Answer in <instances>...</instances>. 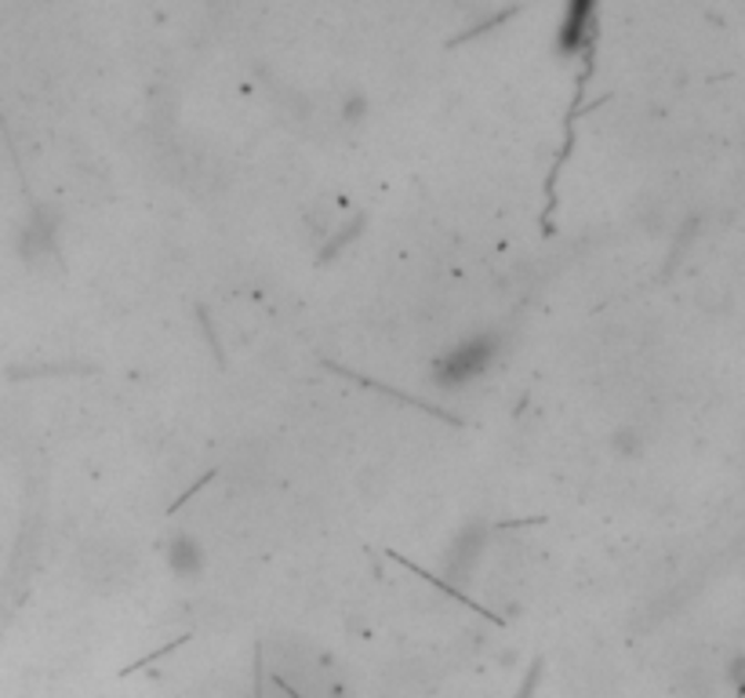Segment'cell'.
Instances as JSON below:
<instances>
[{"instance_id":"1","label":"cell","mask_w":745,"mask_h":698,"mask_svg":"<svg viewBox=\"0 0 745 698\" xmlns=\"http://www.w3.org/2000/svg\"><path fill=\"white\" fill-rule=\"evenodd\" d=\"M499 357V338L494 335H477L462 342V346L448 350L443 357L433 364V382L443 390H459L469 386L473 378H480L488 367Z\"/></svg>"},{"instance_id":"2","label":"cell","mask_w":745,"mask_h":698,"mask_svg":"<svg viewBox=\"0 0 745 698\" xmlns=\"http://www.w3.org/2000/svg\"><path fill=\"white\" fill-rule=\"evenodd\" d=\"M596 4H568L564 8V19L557 26V48L564 51V55H579L593 44L596 37Z\"/></svg>"},{"instance_id":"3","label":"cell","mask_w":745,"mask_h":698,"mask_svg":"<svg viewBox=\"0 0 745 698\" xmlns=\"http://www.w3.org/2000/svg\"><path fill=\"white\" fill-rule=\"evenodd\" d=\"M167 568L178 578H197L204 571V549L197 538L190 535H175L172 543H167V553H164Z\"/></svg>"},{"instance_id":"4","label":"cell","mask_w":745,"mask_h":698,"mask_svg":"<svg viewBox=\"0 0 745 698\" xmlns=\"http://www.w3.org/2000/svg\"><path fill=\"white\" fill-rule=\"evenodd\" d=\"M611 447H614V455H622V458H633V455H640V447H644V441H640V433L636 429H619L611 437Z\"/></svg>"},{"instance_id":"5","label":"cell","mask_w":745,"mask_h":698,"mask_svg":"<svg viewBox=\"0 0 745 698\" xmlns=\"http://www.w3.org/2000/svg\"><path fill=\"white\" fill-rule=\"evenodd\" d=\"M364 113H368V99H364V95H353L346 107H343V117H346L349 124H357Z\"/></svg>"},{"instance_id":"6","label":"cell","mask_w":745,"mask_h":698,"mask_svg":"<svg viewBox=\"0 0 745 698\" xmlns=\"http://www.w3.org/2000/svg\"><path fill=\"white\" fill-rule=\"evenodd\" d=\"M727 677H731V684H735V688H738V695H745V655H738L735 662H731V674H727Z\"/></svg>"}]
</instances>
